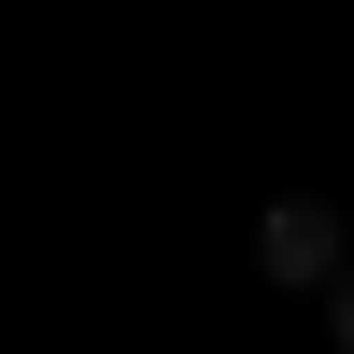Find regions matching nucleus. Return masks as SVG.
<instances>
[{
  "mask_svg": "<svg viewBox=\"0 0 354 354\" xmlns=\"http://www.w3.org/2000/svg\"><path fill=\"white\" fill-rule=\"evenodd\" d=\"M326 326H340V354H354V270H340V283H326Z\"/></svg>",
  "mask_w": 354,
  "mask_h": 354,
  "instance_id": "2",
  "label": "nucleus"
},
{
  "mask_svg": "<svg viewBox=\"0 0 354 354\" xmlns=\"http://www.w3.org/2000/svg\"><path fill=\"white\" fill-rule=\"evenodd\" d=\"M255 270H270V283H340V213L283 198V213L255 227Z\"/></svg>",
  "mask_w": 354,
  "mask_h": 354,
  "instance_id": "1",
  "label": "nucleus"
}]
</instances>
